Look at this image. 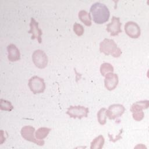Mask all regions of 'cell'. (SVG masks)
I'll list each match as a JSON object with an SVG mask.
<instances>
[{"label":"cell","mask_w":149,"mask_h":149,"mask_svg":"<svg viewBox=\"0 0 149 149\" xmlns=\"http://www.w3.org/2000/svg\"><path fill=\"white\" fill-rule=\"evenodd\" d=\"M79 17L80 20L87 26H90L91 25V19L90 13L86 10H80L79 12Z\"/></svg>","instance_id":"obj_15"},{"label":"cell","mask_w":149,"mask_h":149,"mask_svg":"<svg viewBox=\"0 0 149 149\" xmlns=\"http://www.w3.org/2000/svg\"><path fill=\"white\" fill-rule=\"evenodd\" d=\"M107 109L105 108H101L97 112V119L100 125H104L107 122Z\"/></svg>","instance_id":"obj_18"},{"label":"cell","mask_w":149,"mask_h":149,"mask_svg":"<svg viewBox=\"0 0 149 149\" xmlns=\"http://www.w3.org/2000/svg\"><path fill=\"white\" fill-rule=\"evenodd\" d=\"M118 82L119 80L118 75L113 72L109 73L105 76V87L109 91L114 90L118 86Z\"/></svg>","instance_id":"obj_11"},{"label":"cell","mask_w":149,"mask_h":149,"mask_svg":"<svg viewBox=\"0 0 149 149\" xmlns=\"http://www.w3.org/2000/svg\"><path fill=\"white\" fill-rule=\"evenodd\" d=\"M100 51L106 55H111L115 58H118L122 54L121 49L118 47L114 40L105 38L100 44Z\"/></svg>","instance_id":"obj_2"},{"label":"cell","mask_w":149,"mask_h":149,"mask_svg":"<svg viewBox=\"0 0 149 149\" xmlns=\"http://www.w3.org/2000/svg\"><path fill=\"white\" fill-rule=\"evenodd\" d=\"M89 112L88 108L84 106H70L68 108L67 114L71 118L81 119L86 118Z\"/></svg>","instance_id":"obj_5"},{"label":"cell","mask_w":149,"mask_h":149,"mask_svg":"<svg viewBox=\"0 0 149 149\" xmlns=\"http://www.w3.org/2000/svg\"><path fill=\"white\" fill-rule=\"evenodd\" d=\"M147 77L149 79V69L148 70V71H147Z\"/></svg>","instance_id":"obj_24"},{"label":"cell","mask_w":149,"mask_h":149,"mask_svg":"<svg viewBox=\"0 0 149 149\" xmlns=\"http://www.w3.org/2000/svg\"><path fill=\"white\" fill-rule=\"evenodd\" d=\"M73 31L78 36H81L84 33V28L82 25L79 23H75L73 24Z\"/></svg>","instance_id":"obj_20"},{"label":"cell","mask_w":149,"mask_h":149,"mask_svg":"<svg viewBox=\"0 0 149 149\" xmlns=\"http://www.w3.org/2000/svg\"><path fill=\"white\" fill-rule=\"evenodd\" d=\"M28 85L30 90L34 94L41 93L45 89V84L44 79L37 76H33L29 79Z\"/></svg>","instance_id":"obj_4"},{"label":"cell","mask_w":149,"mask_h":149,"mask_svg":"<svg viewBox=\"0 0 149 149\" xmlns=\"http://www.w3.org/2000/svg\"><path fill=\"white\" fill-rule=\"evenodd\" d=\"M86 148V146H80V147H76V148H74V149H85Z\"/></svg>","instance_id":"obj_23"},{"label":"cell","mask_w":149,"mask_h":149,"mask_svg":"<svg viewBox=\"0 0 149 149\" xmlns=\"http://www.w3.org/2000/svg\"><path fill=\"white\" fill-rule=\"evenodd\" d=\"M125 108L121 104H112L106 111V115L109 119H115L121 116L125 112Z\"/></svg>","instance_id":"obj_7"},{"label":"cell","mask_w":149,"mask_h":149,"mask_svg":"<svg viewBox=\"0 0 149 149\" xmlns=\"http://www.w3.org/2000/svg\"><path fill=\"white\" fill-rule=\"evenodd\" d=\"M113 67L109 63H104L100 66V72L103 76H105L108 73L113 72Z\"/></svg>","instance_id":"obj_17"},{"label":"cell","mask_w":149,"mask_h":149,"mask_svg":"<svg viewBox=\"0 0 149 149\" xmlns=\"http://www.w3.org/2000/svg\"><path fill=\"white\" fill-rule=\"evenodd\" d=\"M126 34L132 38H137L140 36L141 30L139 25L134 22H127L124 27Z\"/></svg>","instance_id":"obj_8"},{"label":"cell","mask_w":149,"mask_h":149,"mask_svg":"<svg viewBox=\"0 0 149 149\" xmlns=\"http://www.w3.org/2000/svg\"><path fill=\"white\" fill-rule=\"evenodd\" d=\"M149 108V100H142L134 102L130 107V111L133 112H143V109Z\"/></svg>","instance_id":"obj_13"},{"label":"cell","mask_w":149,"mask_h":149,"mask_svg":"<svg viewBox=\"0 0 149 149\" xmlns=\"http://www.w3.org/2000/svg\"><path fill=\"white\" fill-rule=\"evenodd\" d=\"M132 116L134 120L136 121L139 122L143 119L144 117V112H136L132 113Z\"/></svg>","instance_id":"obj_21"},{"label":"cell","mask_w":149,"mask_h":149,"mask_svg":"<svg viewBox=\"0 0 149 149\" xmlns=\"http://www.w3.org/2000/svg\"><path fill=\"white\" fill-rule=\"evenodd\" d=\"M105 143L104 137L102 135L96 137L91 143L90 149H102Z\"/></svg>","instance_id":"obj_14"},{"label":"cell","mask_w":149,"mask_h":149,"mask_svg":"<svg viewBox=\"0 0 149 149\" xmlns=\"http://www.w3.org/2000/svg\"><path fill=\"white\" fill-rule=\"evenodd\" d=\"M134 149H147V148L143 144H138L136 146H135Z\"/></svg>","instance_id":"obj_22"},{"label":"cell","mask_w":149,"mask_h":149,"mask_svg":"<svg viewBox=\"0 0 149 149\" xmlns=\"http://www.w3.org/2000/svg\"><path fill=\"white\" fill-rule=\"evenodd\" d=\"M32 60L36 66L40 69L45 68L48 64L47 56L41 49H37L34 51L32 54Z\"/></svg>","instance_id":"obj_6"},{"label":"cell","mask_w":149,"mask_h":149,"mask_svg":"<svg viewBox=\"0 0 149 149\" xmlns=\"http://www.w3.org/2000/svg\"><path fill=\"white\" fill-rule=\"evenodd\" d=\"M90 12L94 22L97 24H103L109 20L110 16L109 9L103 3L95 2L93 4L90 8Z\"/></svg>","instance_id":"obj_1"},{"label":"cell","mask_w":149,"mask_h":149,"mask_svg":"<svg viewBox=\"0 0 149 149\" xmlns=\"http://www.w3.org/2000/svg\"><path fill=\"white\" fill-rule=\"evenodd\" d=\"M121 23L120 22V18L115 16H113L111 22L107 25V31L110 33V35L112 36H118L122 32L121 30Z\"/></svg>","instance_id":"obj_9"},{"label":"cell","mask_w":149,"mask_h":149,"mask_svg":"<svg viewBox=\"0 0 149 149\" xmlns=\"http://www.w3.org/2000/svg\"><path fill=\"white\" fill-rule=\"evenodd\" d=\"M147 4L149 5V1H147Z\"/></svg>","instance_id":"obj_25"},{"label":"cell","mask_w":149,"mask_h":149,"mask_svg":"<svg viewBox=\"0 0 149 149\" xmlns=\"http://www.w3.org/2000/svg\"><path fill=\"white\" fill-rule=\"evenodd\" d=\"M0 108L1 110L10 111L13 109V107L10 101L1 99L0 101Z\"/></svg>","instance_id":"obj_19"},{"label":"cell","mask_w":149,"mask_h":149,"mask_svg":"<svg viewBox=\"0 0 149 149\" xmlns=\"http://www.w3.org/2000/svg\"><path fill=\"white\" fill-rule=\"evenodd\" d=\"M148 130H149V127H148Z\"/></svg>","instance_id":"obj_26"},{"label":"cell","mask_w":149,"mask_h":149,"mask_svg":"<svg viewBox=\"0 0 149 149\" xmlns=\"http://www.w3.org/2000/svg\"><path fill=\"white\" fill-rule=\"evenodd\" d=\"M51 130V129L48 127H40L36 132V133H35L36 137L38 140H42L48 136V134H49Z\"/></svg>","instance_id":"obj_16"},{"label":"cell","mask_w":149,"mask_h":149,"mask_svg":"<svg viewBox=\"0 0 149 149\" xmlns=\"http://www.w3.org/2000/svg\"><path fill=\"white\" fill-rule=\"evenodd\" d=\"M7 50L8 53V58L10 62H15L20 59V51L15 44H9L7 47Z\"/></svg>","instance_id":"obj_12"},{"label":"cell","mask_w":149,"mask_h":149,"mask_svg":"<svg viewBox=\"0 0 149 149\" xmlns=\"http://www.w3.org/2000/svg\"><path fill=\"white\" fill-rule=\"evenodd\" d=\"M30 29L28 31L29 33L31 34V39L34 40L36 38L39 43L42 42L41 39V35H42V31L38 27V23L36 21L34 18H31V21L30 23Z\"/></svg>","instance_id":"obj_10"},{"label":"cell","mask_w":149,"mask_h":149,"mask_svg":"<svg viewBox=\"0 0 149 149\" xmlns=\"http://www.w3.org/2000/svg\"><path fill=\"white\" fill-rule=\"evenodd\" d=\"M35 132V129L31 126H25L23 127L21 129L20 133L23 139L27 141H29L36 143L37 145L40 146H43L44 144V141L43 140H38L34 137V133Z\"/></svg>","instance_id":"obj_3"}]
</instances>
